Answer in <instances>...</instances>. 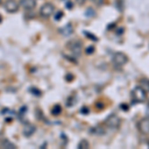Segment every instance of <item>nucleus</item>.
Segmentation results:
<instances>
[{
  "instance_id": "f257e3e1",
  "label": "nucleus",
  "mask_w": 149,
  "mask_h": 149,
  "mask_svg": "<svg viewBox=\"0 0 149 149\" xmlns=\"http://www.w3.org/2000/svg\"><path fill=\"white\" fill-rule=\"evenodd\" d=\"M131 95L132 100L135 102H144L146 100V97H147V93L143 91L139 86H137L131 92Z\"/></svg>"
},
{
  "instance_id": "f03ea898",
  "label": "nucleus",
  "mask_w": 149,
  "mask_h": 149,
  "mask_svg": "<svg viewBox=\"0 0 149 149\" xmlns=\"http://www.w3.org/2000/svg\"><path fill=\"white\" fill-rule=\"evenodd\" d=\"M68 49L71 51V54L74 57H79L81 54V48H83V43L79 40H73L68 43Z\"/></svg>"
},
{
  "instance_id": "7ed1b4c3",
  "label": "nucleus",
  "mask_w": 149,
  "mask_h": 149,
  "mask_svg": "<svg viewBox=\"0 0 149 149\" xmlns=\"http://www.w3.org/2000/svg\"><path fill=\"white\" fill-rule=\"evenodd\" d=\"M127 62H128V58L122 52H116L112 56V63L114 64L115 67H119L120 68V67L124 66Z\"/></svg>"
},
{
  "instance_id": "20e7f679",
  "label": "nucleus",
  "mask_w": 149,
  "mask_h": 149,
  "mask_svg": "<svg viewBox=\"0 0 149 149\" xmlns=\"http://www.w3.org/2000/svg\"><path fill=\"white\" fill-rule=\"evenodd\" d=\"M104 124L111 129H116L119 127L120 119H119V117L117 116L116 114H110L107 117V119H105V121H104Z\"/></svg>"
},
{
  "instance_id": "39448f33",
  "label": "nucleus",
  "mask_w": 149,
  "mask_h": 149,
  "mask_svg": "<svg viewBox=\"0 0 149 149\" xmlns=\"http://www.w3.org/2000/svg\"><path fill=\"white\" fill-rule=\"evenodd\" d=\"M55 11V7L52 3H45L43 4L40 9V14L44 18H49L50 16L53 15Z\"/></svg>"
},
{
  "instance_id": "423d86ee",
  "label": "nucleus",
  "mask_w": 149,
  "mask_h": 149,
  "mask_svg": "<svg viewBox=\"0 0 149 149\" xmlns=\"http://www.w3.org/2000/svg\"><path fill=\"white\" fill-rule=\"evenodd\" d=\"M138 130L143 134L149 133V117H144V118L140 119L137 123Z\"/></svg>"
},
{
  "instance_id": "0eeeda50",
  "label": "nucleus",
  "mask_w": 149,
  "mask_h": 149,
  "mask_svg": "<svg viewBox=\"0 0 149 149\" xmlns=\"http://www.w3.org/2000/svg\"><path fill=\"white\" fill-rule=\"evenodd\" d=\"M4 8L9 13H14V12L18 11L19 4L15 0H6L5 3H4Z\"/></svg>"
},
{
  "instance_id": "6e6552de",
  "label": "nucleus",
  "mask_w": 149,
  "mask_h": 149,
  "mask_svg": "<svg viewBox=\"0 0 149 149\" xmlns=\"http://www.w3.org/2000/svg\"><path fill=\"white\" fill-rule=\"evenodd\" d=\"M23 135L25 137H30L36 132V126L32 123H27L23 127Z\"/></svg>"
},
{
  "instance_id": "1a4fd4ad",
  "label": "nucleus",
  "mask_w": 149,
  "mask_h": 149,
  "mask_svg": "<svg viewBox=\"0 0 149 149\" xmlns=\"http://www.w3.org/2000/svg\"><path fill=\"white\" fill-rule=\"evenodd\" d=\"M20 5L25 10H32L37 5V2H36V0H21Z\"/></svg>"
},
{
  "instance_id": "9d476101",
  "label": "nucleus",
  "mask_w": 149,
  "mask_h": 149,
  "mask_svg": "<svg viewBox=\"0 0 149 149\" xmlns=\"http://www.w3.org/2000/svg\"><path fill=\"white\" fill-rule=\"evenodd\" d=\"M74 32V29H73V26L71 25V24H67L66 26H64L63 28L60 29V33H61L63 36H66V37H68V36L72 35Z\"/></svg>"
},
{
  "instance_id": "9b49d317",
  "label": "nucleus",
  "mask_w": 149,
  "mask_h": 149,
  "mask_svg": "<svg viewBox=\"0 0 149 149\" xmlns=\"http://www.w3.org/2000/svg\"><path fill=\"white\" fill-rule=\"evenodd\" d=\"M91 133L93 134V135H97V136L104 135L105 129L103 128L102 126L97 125V126H95V127H93V128H91Z\"/></svg>"
},
{
  "instance_id": "f8f14e48",
  "label": "nucleus",
  "mask_w": 149,
  "mask_h": 149,
  "mask_svg": "<svg viewBox=\"0 0 149 149\" xmlns=\"http://www.w3.org/2000/svg\"><path fill=\"white\" fill-rule=\"evenodd\" d=\"M139 86L148 93H149V79L147 78L141 79V80L139 81Z\"/></svg>"
},
{
  "instance_id": "ddd939ff",
  "label": "nucleus",
  "mask_w": 149,
  "mask_h": 149,
  "mask_svg": "<svg viewBox=\"0 0 149 149\" xmlns=\"http://www.w3.org/2000/svg\"><path fill=\"white\" fill-rule=\"evenodd\" d=\"M1 147L2 148H9V149H15L16 148V145L14 143H12L10 140H7V139H5V140L2 141L1 143Z\"/></svg>"
},
{
  "instance_id": "4468645a",
  "label": "nucleus",
  "mask_w": 149,
  "mask_h": 149,
  "mask_svg": "<svg viewBox=\"0 0 149 149\" xmlns=\"http://www.w3.org/2000/svg\"><path fill=\"white\" fill-rule=\"evenodd\" d=\"M78 147L80 149H88V148H90V143H88V141L86 140V139H81L80 141V143L78 144Z\"/></svg>"
},
{
  "instance_id": "2eb2a0df",
  "label": "nucleus",
  "mask_w": 149,
  "mask_h": 149,
  "mask_svg": "<svg viewBox=\"0 0 149 149\" xmlns=\"http://www.w3.org/2000/svg\"><path fill=\"white\" fill-rule=\"evenodd\" d=\"M61 112H62V107H61V105H59V104L55 105V107L52 109V114L53 115H59Z\"/></svg>"
},
{
  "instance_id": "dca6fc26",
  "label": "nucleus",
  "mask_w": 149,
  "mask_h": 149,
  "mask_svg": "<svg viewBox=\"0 0 149 149\" xmlns=\"http://www.w3.org/2000/svg\"><path fill=\"white\" fill-rule=\"evenodd\" d=\"M86 15L88 16V17H92V16L95 15V11H93L92 8H88V10L86 11Z\"/></svg>"
},
{
  "instance_id": "f3484780",
  "label": "nucleus",
  "mask_w": 149,
  "mask_h": 149,
  "mask_svg": "<svg viewBox=\"0 0 149 149\" xmlns=\"http://www.w3.org/2000/svg\"><path fill=\"white\" fill-rule=\"evenodd\" d=\"M64 16V13L62 11H59L56 13V15H55V20H60L62 17Z\"/></svg>"
},
{
  "instance_id": "a211bd4d",
  "label": "nucleus",
  "mask_w": 149,
  "mask_h": 149,
  "mask_svg": "<svg viewBox=\"0 0 149 149\" xmlns=\"http://www.w3.org/2000/svg\"><path fill=\"white\" fill-rule=\"evenodd\" d=\"M86 54H88V55H92L93 52H95V48H93V46H91V47H88V49L86 50Z\"/></svg>"
},
{
  "instance_id": "6ab92c4d",
  "label": "nucleus",
  "mask_w": 149,
  "mask_h": 149,
  "mask_svg": "<svg viewBox=\"0 0 149 149\" xmlns=\"http://www.w3.org/2000/svg\"><path fill=\"white\" fill-rule=\"evenodd\" d=\"M88 112H90V109H88V107H81V113H84V114H88Z\"/></svg>"
},
{
  "instance_id": "aec40b11",
  "label": "nucleus",
  "mask_w": 149,
  "mask_h": 149,
  "mask_svg": "<svg viewBox=\"0 0 149 149\" xmlns=\"http://www.w3.org/2000/svg\"><path fill=\"white\" fill-rule=\"evenodd\" d=\"M74 80V76L73 74H68L66 76V81H73Z\"/></svg>"
},
{
  "instance_id": "412c9836",
  "label": "nucleus",
  "mask_w": 149,
  "mask_h": 149,
  "mask_svg": "<svg viewBox=\"0 0 149 149\" xmlns=\"http://www.w3.org/2000/svg\"><path fill=\"white\" fill-rule=\"evenodd\" d=\"M120 107L122 109V110H124V111H127L129 109H128V105H126V104H124V103H122V104L120 105Z\"/></svg>"
},
{
  "instance_id": "4be33fe9",
  "label": "nucleus",
  "mask_w": 149,
  "mask_h": 149,
  "mask_svg": "<svg viewBox=\"0 0 149 149\" xmlns=\"http://www.w3.org/2000/svg\"><path fill=\"white\" fill-rule=\"evenodd\" d=\"M92 1L93 2V3L97 4V5H102V4L103 3V0H92Z\"/></svg>"
},
{
  "instance_id": "5701e85b",
  "label": "nucleus",
  "mask_w": 149,
  "mask_h": 149,
  "mask_svg": "<svg viewBox=\"0 0 149 149\" xmlns=\"http://www.w3.org/2000/svg\"><path fill=\"white\" fill-rule=\"evenodd\" d=\"M86 0H76V2L79 4V5H84V4L86 3Z\"/></svg>"
},
{
  "instance_id": "b1692460",
  "label": "nucleus",
  "mask_w": 149,
  "mask_h": 149,
  "mask_svg": "<svg viewBox=\"0 0 149 149\" xmlns=\"http://www.w3.org/2000/svg\"><path fill=\"white\" fill-rule=\"evenodd\" d=\"M73 7H74L73 3H71V2H68V3H67V8L68 9H72Z\"/></svg>"
},
{
  "instance_id": "393cba45",
  "label": "nucleus",
  "mask_w": 149,
  "mask_h": 149,
  "mask_svg": "<svg viewBox=\"0 0 149 149\" xmlns=\"http://www.w3.org/2000/svg\"><path fill=\"white\" fill-rule=\"evenodd\" d=\"M2 3V0H0V4H1Z\"/></svg>"
},
{
  "instance_id": "a878e982",
  "label": "nucleus",
  "mask_w": 149,
  "mask_h": 149,
  "mask_svg": "<svg viewBox=\"0 0 149 149\" xmlns=\"http://www.w3.org/2000/svg\"><path fill=\"white\" fill-rule=\"evenodd\" d=\"M148 147H149V141H148Z\"/></svg>"
}]
</instances>
